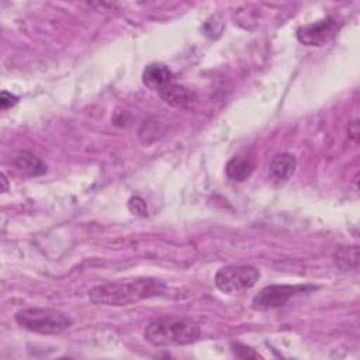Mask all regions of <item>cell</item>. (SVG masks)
I'll use <instances>...</instances> for the list:
<instances>
[{"label":"cell","instance_id":"obj_12","mask_svg":"<svg viewBox=\"0 0 360 360\" xmlns=\"http://www.w3.org/2000/svg\"><path fill=\"white\" fill-rule=\"evenodd\" d=\"M335 263L342 270H357L359 267V248L342 246L335 252Z\"/></svg>","mask_w":360,"mask_h":360},{"label":"cell","instance_id":"obj_3","mask_svg":"<svg viewBox=\"0 0 360 360\" xmlns=\"http://www.w3.org/2000/svg\"><path fill=\"white\" fill-rule=\"evenodd\" d=\"M14 318L21 328L41 335H59L73 323L68 314L59 309L39 307L20 309Z\"/></svg>","mask_w":360,"mask_h":360},{"label":"cell","instance_id":"obj_8","mask_svg":"<svg viewBox=\"0 0 360 360\" xmlns=\"http://www.w3.org/2000/svg\"><path fill=\"white\" fill-rule=\"evenodd\" d=\"M158 94L166 104H169L174 108H187L195 100V96L190 89H187L186 86L173 83V82H170L169 84L162 87L158 91Z\"/></svg>","mask_w":360,"mask_h":360},{"label":"cell","instance_id":"obj_2","mask_svg":"<svg viewBox=\"0 0 360 360\" xmlns=\"http://www.w3.org/2000/svg\"><path fill=\"white\" fill-rule=\"evenodd\" d=\"M200 335L201 330L195 322L181 318L155 319L143 329L145 340L158 347L190 345L197 342Z\"/></svg>","mask_w":360,"mask_h":360},{"label":"cell","instance_id":"obj_6","mask_svg":"<svg viewBox=\"0 0 360 360\" xmlns=\"http://www.w3.org/2000/svg\"><path fill=\"white\" fill-rule=\"evenodd\" d=\"M340 22L335 17H326L319 21L301 25L297 30V38L307 46H322L328 44L339 31Z\"/></svg>","mask_w":360,"mask_h":360},{"label":"cell","instance_id":"obj_15","mask_svg":"<svg viewBox=\"0 0 360 360\" xmlns=\"http://www.w3.org/2000/svg\"><path fill=\"white\" fill-rule=\"evenodd\" d=\"M349 135L353 141L357 142V135H359V121H353L352 124H349Z\"/></svg>","mask_w":360,"mask_h":360},{"label":"cell","instance_id":"obj_1","mask_svg":"<svg viewBox=\"0 0 360 360\" xmlns=\"http://www.w3.org/2000/svg\"><path fill=\"white\" fill-rule=\"evenodd\" d=\"M166 284L156 278H136L132 281L104 283L89 291V298L96 305L121 307L146 298L163 295Z\"/></svg>","mask_w":360,"mask_h":360},{"label":"cell","instance_id":"obj_10","mask_svg":"<svg viewBox=\"0 0 360 360\" xmlns=\"http://www.w3.org/2000/svg\"><path fill=\"white\" fill-rule=\"evenodd\" d=\"M13 165L15 169H18L20 172L28 176H41L46 173V169H48L45 162L41 158L27 150L18 152L13 159Z\"/></svg>","mask_w":360,"mask_h":360},{"label":"cell","instance_id":"obj_14","mask_svg":"<svg viewBox=\"0 0 360 360\" xmlns=\"http://www.w3.org/2000/svg\"><path fill=\"white\" fill-rule=\"evenodd\" d=\"M18 101V97H15L14 94L8 93V91H1L0 94V107L1 110H7L13 105H15Z\"/></svg>","mask_w":360,"mask_h":360},{"label":"cell","instance_id":"obj_16","mask_svg":"<svg viewBox=\"0 0 360 360\" xmlns=\"http://www.w3.org/2000/svg\"><path fill=\"white\" fill-rule=\"evenodd\" d=\"M1 183H3V190L1 191H6L7 190V179L3 173H1Z\"/></svg>","mask_w":360,"mask_h":360},{"label":"cell","instance_id":"obj_11","mask_svg":"<svg viewBox=\"0 0 360 360\" xmlns=\"http://www.w3.org/2000/svg\"><path fill=\"white\" fill-rule=\"evenodd\" d=\"M253 169L255 166L249 159L232 158L225 166V173L233 181H245L252 176Z\"/></svg>","mask_w":360,"mask_h":360},{"label":"cell","instance_id":"obj_9","mask_svg":"<svg viewBox=\"0 0 360 360\" xmlns=\"http://www.w3.org/2000/svg\"><path fill=\"white\" fill-rule=\"evenodd\" d=\"M173 79L172 70L165 63H149L142 72V82L146 87L159 91Z\"/></svg>","mask_w":360,"mask_h":360},{"label":"cell","instance_id":"obj_13","mask_svg":"<svg viewBox=\"0 0 360 360\" xmlns=\"http://www.w3.org/2000/svg\"><path fill=\"white\" fill-rule=\"evenodd\" d=\"M128 208H129V211H131L134 215L145 217V215L148 214L146 202H145L141 197H138V195L129 198V201H128Z\"/></svg>","mask_w":360,"mask_h":360},{"label":"cell","instance_id":"obj_4","mask_svg":"<svg viewBox=\"0 0 360 360\" xmlns=\"http://www.w3.org/2000/svg\"><path fill=\"white\" fill-rule=\"evenodd\" d=\"M260 278V271L250 264H231L215 274V285L225 294L236 295L250 290Z\"/></svg>","mask_w":360,"mask_h":360},{"label":"cell","instance_id":"obj_5","mask_svg":"<svg viewBox=\"0 0 360 360\" xmlns=\"http://www.w3.org/2000/svg\"><path fill=\"white\" fill-rule=\"evenodd\" d=\"M314 288L312 285L273 284L262 288L252 300V308L256 311H269L285 305L295 294Z\"/></svg>","mask_w":360,"mask_h":360},{"label":"cell","instance_id":"obj_7","mask_svg":"<svg viewBox=\"0 0 360 360\" xmlns=\"http://www.w3.org/2000/svg\"><path fill=\"white\" fill-rule=\"evenodd\" d=\"M297 169V159L287 152L276 153L269 165V177L276 183H284L292 177Z\"/></svg>","mask_w":360,"mask_h":360}]
</instances>
